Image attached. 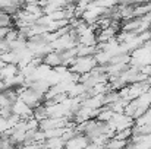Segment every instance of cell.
Listing matches in <instances>:
<instances>
[{
  "instance_id": "cell-1",
  "label": "cell",
  "mask_w": 151,
  "mask_h": 149,
  "mask_svg": "<svg viewBox=\"0 0 151 149\" xmlns=\"http://www.w3.org/2000/svg\"><path fill=\"white\" fill-rule=\"evenodd\" d=\"M145 1H150V3H151V0H145Z\"/></svg>"
}]
</instances>
